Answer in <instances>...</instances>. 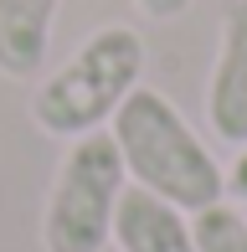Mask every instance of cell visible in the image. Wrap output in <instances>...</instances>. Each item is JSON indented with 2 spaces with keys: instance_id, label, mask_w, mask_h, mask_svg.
I'll return each instance as SVG.
<instances>
[{
  "instance_id": "1",
  "label": "cell",
  "mask_w": 247,
  "mask_h": 252,
  "mask_svg": "<svg viewBox=\"0 0 247 252\" xmlns=\"http://www.w3.org/2000/svg\"><path fill=\"white\" fill-rule=\"evenodd\" d=\"M108 134H114V144L124 155L129 186L181 206L185 216L227 201V170L216 165V155L206 150V139L185 124V113L165 93H154V88L139 83L124 98V108L114 113Z\"/></svg>"
},
{
  "instance_id": "2",
  "label": "cell",
  "mask_w": 247,
  "mask_h": 252,
  "mask_svg": "<svg viewBox=\"0 0 247 252\" xmlns=\"http://www.w3.org/2000/svg\"><path fill=\"white\" fill-rule=\"evenodd\" d=\"M144 77V36L124 21H108L77 41L62 67H52L31 93V124L52 139H83L114 124L124 98Z\"/></svg>"
},
{
  "instance_id": "3",
  "label": "cell",
  "mask_w": 247,
  "mask_h": 252,
  "mask_svg": "<svg viewBox=\"0 0 247 252\" xmlns=\"http://www.w3.org/2000/svg\"><path fill=\"white\" fill-rule=\"evenodd\" d=\"M124 155L114 134H83L67 144L47 206H41V252H103L114 242V216L124 201Z\"/></svg>"
},
{
  "instance_id": "4",
  "label": "cell",
  "mask_w": 247,
  "mask_h": 252,
  "mask_svg": "<svg viewBox=\"0 0 247 252\" xmlns=\"http://www.w3.org/2000/svg\"><path fill=\"white\" fill-rule=\"evenodd\" d=\"M206 129L232 150L247 144V0L221 10L216 62L206 77Z\"/></svg>"
},
{
  "instance_id": "5",
  "label": "cell",
  "mask_w": 247,
  "mask_h": 252,
  "mask_svg": "<svg viewBox=\"0 0 247 252\" xmlns=\"http://www.w3.org/2000/svg\"><path fill=\"white\" fill-rule=\"evenodd\" d=\"M114 247L119 252H196V232L181 206L150 196L139 186H124L114 216Z\"/></svg>"
},
{
  "instance_id": "6",
  "label": "cell",
  "mask_w": 247,
  "mask_h": 252,
  "mask_svg": "<svg viewBox=\"0 0 247 252\" xmlns=\"http://www.w3.org/2000/svg\"><path fill=\"white\" fill-rule=\"evenodd\" d=\"M62 0H0V77L31 83L52 52Z\"/></svg>"
},
{
  "instance_id": "7",
  "label": "cell",
  "mask_w": 247,
  "mask_h": 252,
  "mask_svg": "<svg viewBox=\"0 0 247 252\" xmlns=\"http://www.w3.org/2000/svg\"><path fill=\"white\" fill-rule=\"evenodd\" d=\"M190 232H196V252H247V211L216 201L190 216Z\"/></svg>"
},
{
  "instance_id": "8",
  "label": "cell",
  "mask_w": 247,
  "mask_h": 252,
  "mask_svg": "<svg viewBox=\"0 0 247 252\" xmlns=\"http://www.w3.org/2000/svg\"><path fill=\"white\" fill-rule=\"evenodd\" d=\"M227 196L247 206V144L237 150V159H232V165H227Z\"/></svg>"
},
{
  "instance_id": "9",
  "label": "cell",
  "mask_w": 247,
  "mask_h": 252,
  "mask_svg": "<svg viewBox=\"0 0 247 252\" xmlns=\"http://www.w3.org/2000/svg\"><path fill=\"white\" fill-rule=\"evenodd\" d=\"M134 5H139L150 21H175V16L190 10V0H134Z\"/></svg>"
}]
</instances>
